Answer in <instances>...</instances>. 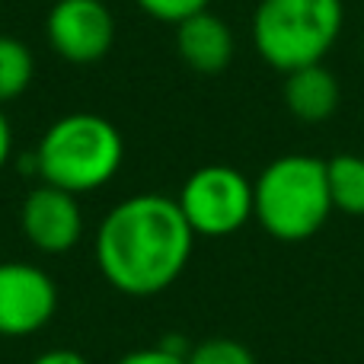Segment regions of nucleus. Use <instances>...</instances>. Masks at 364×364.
I'll use <instances>...</instances> for the list:
<instances>
[{
	"instance_id": "f257e3e1",
	"label": "nucleus",
	"mask_w": 364,
	"mask_h": 364,
	"mask_svg": "<svg viewBox=\"0 0 364 364\" xmlns=\"http://www.w3.org/2000/svg\"><path fill=\"white\" fill-rule=\"evenodd\" d=\"M195 233L176 198L141 192L119 201L96 230V265L115 291L154 297L186 272Z\"/></svg>"
},
{
	"instance_id": "f03ea898",
	"label": "nucleus",
	"mask_w": 364,
	"mask_h": 364,
	"mask_svg": "<svg viewBox=\"0 0 364 364\" xmlns=\"http://www.w3.org/2000/svg\"><path fill=\"white\" fill-rule=\"evenodd\" d=\"M125 164V138L96 112H68L55 119L32 151V166L45 186L87 195L109 186Z\"/></svg>"
},
{
	"instance_id": "7ed1b4c3",
	"label": "nucleus",
	"mask_w": 364,
	"mask_h": 364,
	"mask_svg": "<svg viewBox=\"0 0 364 364\" xmlns=\"http://www.w3.org/2000/svg\"><path fill=\"white\" fill-rule=\"evenodd\" d=\"M326 160L314 154H282L252 182V218L278 243H304L333 214Z\"/></svg>"
},
{
	"instance_id": "20e7f679",
	"label": "nucleus",
	"mask_w": 364,
	"mask_h": 364,
	"mask_svg": "<svg viewBox=\"0 0 364 364\" xmlns=\"http://www.w3.org/2000/svg\"><path fill=\"white\" fill-rule=\"evenodd\" d=\"M346 26L342 0H259L250 36L256 55L278 74L323 64Z\"/></svg>"
},
{
	"instance_id": "39448f33",
	"label": "nucleus",
	"mask_w": 364,
	"mask_h": 364,
	"mask_svg": "<svg viewBox=\"0 0 364 364\" xmlns=\"http://www.w3.org/2000/svg\"><path fill=\"white\" fill-rule=\"evenodd\" d=\"M176 205L195 237H230L252 220V182L237 166L208 164L182 182Z\"/></svg>"
},
{
	"instance_id": "423d86ee",
	"label": "nucleus",
	"mask_w": 364,
	"mask_h": 364,
	"mask_svg": "<svg viewBox=\"0 0 364 364\" xmlns=\"http://www.w3.org/2000/svg\"><path fill=\"white\" fill-rule=\"evenodd\" d=\"M45 38L68 64H96L115 45V16L102 0H55L45 16Z\"/></svg>"
},
{
	"instance_id": "0eeeda50",
	"label": "nucleus",
	"mask_w": 364,
	"mask_h": 364,
	"mask_svg": "<svg viewBox=\"0 0 364 364\" xmlns=\"http://www.w3.org/2000/svg\"><path fill=\"white\" fill-rule=\"evenodd\" d=\"M58 284L42 265L0 262V336L26 339L55 320Z\"/></svg>"
},
{
	"instance_id": "6e6552de",
	"label": "nucleus",
	"mask_w": 364,
	"mask_h": 364,
	"mask_svg": "<svg viewBox=\"0 0 364 364\" xmlns=\"http://www.w3.org/2000/svg\"><path fill=\"white\" fill-rule=\"evenodd\" d=\"M19 230L38 252L61 256L83 240V208L77 195L42 182L23 198Z\"/></svg>"
},
{
	"instance_id": "1a4fd4ad",
	"label": "nucleus",
	"mask_w": 364,
	"mask_h": 364,
	"mask_svg": "<svg viewBox=\"0 0 364 364\" xmlns=\"http://www.w3.org/2000/svg\"><path fill=\"white\" fill-rule=\"evenodd\" d=\"M176 51L186 61V68H192L195 74L218 77L230 68L233 55H237V38L218 13L205 10L176 26Z\"/></svg>"
},
{
	"instance_id": "9d476101",
	"label": "nucleus",
	"mask_w": 364,
	"mask_h": 364,
	"mask_svg": "<svg viewBox=\"0 0 364 364\" xmlns=\"http://www.w3.org/2000/svg\"><path fill=\"white\" fill-rule=\"evenodd\" d=\"M282 100L284 109L304 125H323L329 122L342 106V83L333 70L323 64H310V68L291 70L284 74L282 83Z\"/></svg>"
},
{
	"instance_id": "9b49d317",
	"label": "nucleus",
	"mask_w": 364,
	"mask_h": 364,
	"mask_svg": "<svg viewBox=\"0 0 364 364\" xmlns=\"http://www.w3.org/2000/svg\"><path fill=\"white\" fill-rule=\"evenodd\" d=\"M333 208L348 218H364V157L361 154H336L326 160Z\"/></svg>"
},
{
	"instance_id": "f8f14e48",
	"label": "nucleus",
	"mask_w": 364,
	"mask_h": 364,
	"mask_svg": "<svg viewBox=\"0 0 364 364\" xmlns=\"http://www.w3.org/2000/svg\"><path fill=\"white\" fill-rule=\"evenodd\" d=\"M36 80V55L16 36H0V109L26 93Z\"/></svg>"
},
{
	"instance_id": "ddd939ff",
	"label": "nucleus",
	"mask_w": 364,
	"mask_h": 364,
	"mask_svg": "<svg viewBox=\"0 0 364 364\" xmlns=\"http://www.w3.org/2000/svg\"><path fill=\"white\" fill-rule=\"evenodd\" d=\"M188 364H256L252 352L237 339H205L188 352Z\"/></svg>"
},
{
	"instance_id": "4468645a",
	"label": "nucleus",
	"mask_w": 364,
	"mask_h": 364,
	"mask_svg": "<svg viewBox=\"0 0 364 364\" xmlns=\"http://www.w3.org/2000/svg\"><path fill=\"white\" fill-rule=\"evenodd\" d=\"M134 4L141 6V13H147L157 23L179 26L195 13H205L211 6V0H134Z\"/></svg>"
},
{
	"instance_id": "2eb2a0df",
	"label": "nucleus",
	"mask_w": 364,
	"mask_h": 364,
	"mask_svg": "<svg viewBox=\"0 0 364 364\" xmlns=\"http://www.w3.org/2000/svg\"><path fill=\"white\" fill-rule=\"evenodd\" d=\"M115 364H188V352L176 346H151V348H134L125 358Z\"/></svg>"
},
{
	"instance_id": "dca6fc26",
	"label": "nucleus",
	"mask_w": 364,
	"mask_h": 364,
	"mask_svg": "<svg viewBox=\"0 0 364 364\" xmlns=\"http://www.w3.org/2000/svg\"><path fill=\"white\" fill-rule=\"evenodd\" d=\"M29 364H90V361L74 348H48V352L36 355Z\"/></svg>"
},
{
	"instance_id": "f3484780",
	"label": "nucleus",
	"mask_w": 364,
	"mask_h": 364,
	"mask_svg": "<svg viewBox=\"0 0 364 364\" xmlns=\"http://www.w3.org/2000/svg\"><path fill=\"white\" fill-rule=\"evenodd\" d=\"M10 157H13V128H10V119H6V112L0 109V173L6 170Z\"/></svg>"
},
{
	"instance_id": "a211bd4d",
	"label": "nucleus",
	"mask_w": 364,
	"mask_h": 364,
	"mask_svg": "<svg viewBox=\"0 0 364 364\" xmlns=\"http://www.w3.org/2000/svg\"><path fill=\"white\" fill-rule=\"evenodd\" d=\"M361 58H364V38H361Z\"/></svg>"
}]
</instances>
